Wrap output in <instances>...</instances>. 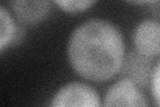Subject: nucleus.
I'll list each match as a JSON object with an SVG mask.
<instances>
[{"mask_svg": "<svg viewBox=\"0 0 160 107\" xmlns=\"http://www.w3.org/2000/svg\"><path fill=\"white\" fill-rule=\"evenodd\" d=\"M59 8L68 13H82L92 7L96 0H53Z\"/></svg>", "mask_w": 160, "mask_h": 107, "instance_id": "8", "label": "nucleus"}, {"mask_svg": "<svg viewBox=\"0 0 160 107\" xmlns=\"http://www.w3.org/2000/svg\"><path fill=\"white\" fill-rule=\"evenodd\" d=\"M131 4H136V6H146V4H156L159 0H124Z\"/></svg>", "mask_w": 160, "mask_h": 107, "instance_id": "10", "label": "nucleus"}, {"mask_svg": "<svg viewBox=\"0 0 160 107\" xmlns=\"http://www.w3.org/2000/svg\"><path fill=\"white\" fill-rule=\"evenodd\" d=\"M51 106H86L98 107L100 106L99 94L92 87L83 83H69L62 87L51 100Z\"/></svg>", "mask_w": 160, "mask_h": 107, "instance_id": "2", "label": "nucleus"}, {"mask_svg": "<svg viewBox=\"0 0 160 107\" xmlns=\"http://www.w3.org/2000/svg\"><path fill=\"white\" fill-rule=\"evenodd\" d=\"M67 52L72 68L93 82L113 78L122 68L126 55L119 28L100 19L88 20L75 29Z\"/></svg>", "mask_w": 160, "mask_h": 107, "instance_id": "1", "label": "nucleus"}, {"mask_svg": "<svg viewBox=\"0 0 160 107\" xmlns=\"http://www.w3.org/2000/svg\"><path fill=\"white\" fill-rule=\"evenodd\" d=\"M104 106H128V107H146L148 102L142 91L133 82L127 78L120 79L108 88L104 96Z\"/></svg>", "mask_w": 160, "mask_h": 107, "instance_id": "3", "label": "nucleus"}, {"mask_svg": "<svg viewBox=\"0 0 160 107\" xmlns=\"http://www.w3.org/2000/svg\"><path fill=\"white\" fill-rule=\"evenodd\" d=\"M152 58L144 56L138 51H129L128 55H124L122 64V74L124 78L133 82L138 87H147L149 86L151 75L153 70L151 68Z\"/></svg>", "mask_w": 160, "mask_h": 107, "instance_id": "5", "label": "nucleus"}, {"mask_svg": "<svg viewBox=\"0 0 160 107\" xmlns=\"http://www.w3.org/2000/svg\"><path fill=\"white\" fill-rule=\"evenodd\" d=\"M149 87H151L155 104L159 106V63L155 64L153 72L151 75V80H149Z\"/></svg>", "mask_w": 160, "mask_h": 107, "instance_id": "9", "label": "nucleus"}, {"mask_svg": "<svg viewBox=\"0 0 160 107\" xmlns=\"http://www.w3.org/2000/svg\"><path fill=\"white\" fill-rule=\"evenodd\" d=\"M135 51L148 58H158L160 52V25L156 20H143L133 34Z\"/></svg>", "mask_w": 160, "mask_h": 107, "instance_id": "4", "label": "nucleus"}, {"mask_svg": "<svg viewBox=\"0 0 160 107\" xmlns=\"http://www.w3.org/2000/svg\"><path fill=\"white\" fill-rule=\"evenodd\" d=\"M18 25L6 8L0 7V52L13 43Z\"/></svg>", "mask_w": 160, "mask_h": 107, "instance_id": "7", "label": "nucleus"}, {"mask_svg": "<svg viewBox=\"0 0 160 107\" xmlns=\"http://www.w3.org/2000/svg\"><path fill=\"white\" fill-rule=\"evenodd\" d=\"M13 13L24 24H39L51 11V0H9Z\"/></svg>", "mask_w": 160, "mask_h": 107, "instance_id": "6", "label": "nucleus"}]
</instances>
